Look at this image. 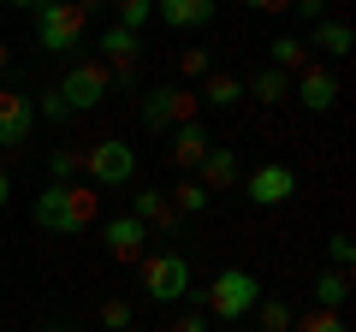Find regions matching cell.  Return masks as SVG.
Returning <instances> with one entry per match:
<instances>
[{
  "label": "cell",
  "instance_id": "cell-1",
  "mask_svg": "<svg viewBox=\"0 0 356 332\" xmlns=\"http://www.w3.org/2000/svg\"><path fill=\"white\" fill-rule=\"evenodd\" d=\"M36 226L42 231H60V238H77V231L102 226V190L83 184V179L48 184V190L36 196Z\"/></svg>",
  "mask_w": 356,
  "mask_h": 332
},
{
  "label": "cell",
  "instance_id": "cell-2",
  "mask_svg": "<svg viewBox=\"0 0 356 332\" xmlns=\"http://www.w3.org/2000/svg\"><path fill=\"white\" fill-rule=\"evenodd\" d=\"M255 297H261V285H255V273H243V267H220L214 273V285H202V297H196V308H202L208 320H243L255 308Z\"/></svg>",
  "mask_w": 356,
  "mask_h": 332
},
{
  "label": "cell",
  "instance_id": "cell-3",
  "mask_svg": "<svg viewBox=\"0 0 356 332\" xmlns=\"http://www.w3.org/2000/svg\"><path fill=\"white\" fill-rule=\"evenodd\" d=\"M83 30H89V6L83 0H42L36 6V48L42 53L83 48Z\"/></svg>",
  "mask_w": 356,
  "mask_h": 332
},
{
  "label": "cell",
  "instance_id": "cell-4",
  "mask_svg": "<svg viewBox=\"0 0 356 332\" xmlns=\"http://www.w3.org/2000/svg\"><path fill=\"white\" fill-rule=\"evenodd\" d=\"M131 172H137V149L125 137H102L83 149V184H95V190H119V184H131Z\"/></svg>",
  "mask_w": 356,
  "mask_h": 332
},
{
  "label": "cell",
  "instance_id": "cell-5",
  "mask_svg": "<svg viewBox=\"0 0 356 332\" xmlns=\"http://www.w3.org/2000/svg\"><path fill=\"white\" fill-rule=\"evenodd\" d=\"M137 279L154 303H178V297H191V261L178 249H154V256L137 261Z\"/></svg>",
  "mask_w": 356,
  "mask_h": 332
},
{
  "label": "cell",
  "instance_id": "cell-6",
  "mask_svg": "<svg viewBox=\"0 0 356 332\" xmlns=\"http://www.w3.org/2000/svg\"><path fill=\"white\" fill-rule=\"evenodd\" d=\"M107 90H113V72H107L102 60H77L72 72L60 77V101H65V113H89V107H102Z\"/></svg>",
  "mask_w": 356,
  "mask_h": 332
},
{
  "label": "cell",
  "instance_id": "cell-7",
  "mask_svg": "<svg viewBox=\"0 0 356 332\" xmlns=\"http://www.w3.org/2000/svg\"><path fill=\"white\" fill-rule=\"evenodd\" d=\"M184 119H196V90H184V83H154L143 95V125L149 131H172Z\"/></svg>",
  "mask_w": 356,
  "mask_h": 332
},
{
  "label": "cell",
  "instance_id": "cell-8",
  "mask_svg": "<svg viewBox=\"0 0 356 332\" xmlns=\"http://www.w3.org/2000/svg\"><path fill=\"white\" fill-rule=\"evenodd\" d=\"M30 137H36V101L6 83L0 90V149H24Z\"/></svg>",
  "mask_w": 356,
  "mask_h": 332
},
{
  "label": "cell",
  "instance_id": "cell-9",
  "mask_svg": "<svg viewBox=\"0 0 356 332\" xmlns=\"http://www.w3.org/2000/svg\"><path fill=\"white\" fill-rule=\"evenodd\" d=\"M238 184H243V196H250L255 208H280V202H291V196H297V172H291V166H280V160L255 166L250 179H238Z\"/></svg>",
  "mask_w": 356,
  "mask_h": 332
},
{
  "label": "cell",
  "instance_id": "cell-10",
  "mask_svg": "<svg viewBox=\"0 0 356 332\" xmlns=\"http://www.w3.org/2000/svg\"><path fill=\"white\" fill-rule=\"evenodd\" d=\"M102 249L113 261H143L149 256V226H143V219H131V214H113V219H102Z\"/></svg>",
  "mask_w": 356,
  "mask_h": 332
},
{
  "label": "cell",
  "instance_id": "cell-11",
  "mask_svg": "<svg viewBox=\"0 0 356 332\" xmlns=\"http://www.w3.org/2000/svg\"><path fill=\"white\" fill-rule=\"evenodd\" d=\"M95 48H102V65L119 77V83H131V77H137V60H143V36H137V30H125V24H107Z\"/></svg>",
  "mask_w": 356,
  "mask_h": 332
},
{
  "label": "cell",
  "instance_id": "cell-12",
  "mask_svg": "<svg viewBox=\"0 0 356 332\" xmlns=\"http://www.w3.org/2000/svg\"><path fill=\"white\" fill-rule=\"evenodd\" d=\"M291 95L309 107V113H332V107H339V77H332L327 65H315V60H309L303 72L291 77Z\"/></svg>",
  "mask_w": 356,
  "mask_h": 332
},
{
  "label": "cell",
  "instance_id": "cell-13",
  "mask_svg": "<svg viewBox=\"0 0 356 332\" xmlns=\"http://www.w3.org/2000/svg\"><path fill=\"white\" fill-rule=\"evenodd\" d=\"M220 13V0H154V18L166 30H208Z\"/></svg>",
  "mask_w": 356,
  "mask_h": 332
},
{
  "label": "cell",
  "instance_id": "cell-14",
  "mask_svg": "<svg viewBox=\"0 0 356 332\" xmlns=\"http://www.w3.org/2000/svg\"><path fill=\"white\" fill-rule=\"evenodd\" d=\"M131 219H143L149 238H172L178 231V208L166 202V190H137L131 196Z\"/></svg>",
  "mask_w": 356,
  "mask_h": 332
},
{
  "label": "cell",
  "instance_id": "cell-15",
  "mask_svg": "<svg viewBox=\"0 0 356 332\" xmlns=\"http://www.w3.org/2000/svg\"><path fill=\"white\" fill-rule=\"evenodd\" d=\"M214 149V137H208L196 119H184V125H172V142H166V160L178 166V172H191V166H202V154Z\"/></svg>",
  "mask_w": 356,
  "mask_h": 332
},
{
  "label": "cell",
  "instance_id": "cell-16",
  "mask_svg": "<svg viewBox=\"0 0 356 332\" xmlns=\"http://www.w3.org/2000/svg\"><path fill=\"white\" fill-rule=\"evenodd\" d=\"M238 179H243V172H238V154H232L226 142H214V149L202 154V166H196V184H202L208 196H214V190H232Z\"/></svg>",
  "mask_w": 356,
  "mask_h": 332
},
{
  "label": "cell",
  "instance_id": "cell-17",
  "mask_svg": "<svg viewBox=\"0 0 356 332\" xmlns=\"http://www.w3.org/2000/svg\"><path fill=\"white\" fill-rule=\"evenodd\" d=\"M303 48H321V53H332V60H344V53L356 48V36H350L344 18H315V36H309Z\"/></svg>",
  "mask_w": 356,
  "mask_h": 332
},
{
  "label": "cell",
  "instance_id": "cell-18",
  "mask_svg": "<svg viewBox=\"0 0 356 332\" xmlns=\"http://www.w3.org/2000/svg\"><path fill=\"white\" fill-rule=\"evenodd\" d=\"M243 95H255L261 107H280V101H291V77L285 72H273V65H261V72L243 83Z\"/></svg>",
  "mask_w": 356,
  "mask_h": 332
},
{
  "label": "cell",
  "instance_id": "cell-19",
  "mask_svg": "<svg viewBox=\"0 0 356 332\" xmlns=\"http://www.w3.org/2000/svg\"><path fill=\"white\" fill-rule=\"evenodd\" d=\"M196 101H208V107H238V101H243V77H232V72H208V77H202V90H196Z\"/></svg>",
  "mask_w": 356,
  "mask_h": 332
},
{
  "label": "cell",
  "instance_id": "cell-20",
  "mask_svg": "<svg viewBox=\"0 0 356 332\" xmlns=\"http://www.w3.org/2000/svg\"><path fill=\"white\" fill-rule=\"evenodd\" d=\"M344 303H350V273L339 267L315 273V308H344Z\"/></svg>",
  "mask_w": 356,
  "mask_h": 332
},
{
  "label": "cell",
  "instance_id": "cell-21",
  "mask_svg": "<svg viewBox=\"0 0 356 332\" xmlns=\"http://www.w3.org/2000/svg\"><path fill=\"white\" fill-rule=\"evenodd\" d=\"M250 315H255V332H291V303H280V297H255V308H250Z\"/></svg>",
  "mask_w": 356,
  "mask_h": 332
},
{
  "label": "cell",
  "instance_id": "cell-22",
  "mask_svg": "<svg viewBox=\"0 0 356 332\" xmlns=\"http://www.w3.org/2000/svg\"><path fill=\"white\" fill-rule=\"evenodd\" d=\"M267 65H273V72H285V77H297V72L309 65V48H303L297 36H273V60H267Z\"/></svg>",
  "mask_w": 356,
  "mask_h": 332
},
{
  "label": "cell",
  "instance_id": "cell-23",
  "mask_svg": "<svg viewBox=\"0 0 356 332\" xmlns=\"http://www.w3.org/2000/svg\"><path fill=\"white\" fill-rule=\"evenodd\" d=\"M166 202H172L178 214H202V208H208V190H202L196 179H178V190H166Z\"/></svg>",
  "mask_w": 356,
  "mask_h": 332
},
{
  "label": "cell",
  "instance_id": "cell-24",
  "mask_svg": "<svg viewBox=\"0 0 356 332\" xmlns=\"http://www.w3.org/2000/svg\"><path fill=\"white\" fill-rule=\"evenodd\" d=\"M48 172H54V184H72L77 172H83V149H54L48 154Z\"/></svg>",
  "mask_w": 356,
  "mask_h": 332
},
{
  "label": "cell",
  "instance_id": "cell-25",
  "mask_svg": "<svg viewBox=\"0 0 356 332\" xmlns=\"http://www.w3.org/2000/svg\"><path fill=\"white\" fill-rule=\"evenodd\" d=\"M291 332H350V326H344V315H339V308H315V315L291 320Z\"/></svg>",
  "mask_w": 356,
  "mask_h": 332
},
{
  "label": "cell",
  "instance_id": "cell-26",
  "mask_svg": "<svg viewBox=\"0 0 356 332\" xmlns=\"http://www.w3.org/2000/svg\"><path fill=\"white\" fill-rule=\"evenodd\" d=\"M107 6L119 13V24H125V30H143L154 18V0H107Z\"/></svg>",
  "mask_w": 356,
  "mask_h": 332
},
{
  "label": "cell",
  "instance_id": "cell-27",
  "mask_svg": "<svg viewBox=\"0 0 356 332\" xmlns=\"http://www.w3.org/2000/svg\"><path fill=\"white\" fill-rule=\"evenodd\" d=\"M102 326L107 332H131V303H125V297H107V303H102Z\"/></svg>",
  "mask_w": 356,
  "mask_h": 332
},
{
  "label": "cell",
  "instance_id": "cell-28",
  "mask_svg": "<svg viewBox=\"0 0 356 332\" xmlns=\"http://www.w3.org/2000/svg\"><path fill=\"white\" fill-rule=\"evenodd\" d=\"M178 72H184V77H196V83H202V77L214 72V65H208V48H184V53H178Z\"/></svg>",
  "mask_w": 356,
  "mask_h": 332
},
{
  "label": "cell",
  "instance_id": "cell-29",
  "mask_svg": "<svg viewBox=\"0 0 356 332\" xmlns=\"http://www.w3.org/2000/svg\"><path fill=\"white\" fill-rule=\"evenodd\" d=\"M327 256H332V267H339V273H350L356 249H350V238H327Z\"/></svg>",
  "mask_w": 356,
  "mask_h": 332
},
{
  "label": "cell",
  "instance_id": "cell-30",
  "mask_svg": "<svg viewBox=\"0 0 356 332\" xmlns=\"http://www.w3.org/2000/svg\"><path fill=\"white\" fill-rule=\"evenodd\" d=\"M166 332H208V315H202V308H184V315H178Z\"/></svg>",
  "mask_w": 356,
  "mask_h": 332
},
{
  "label": "cell",
  "instance_id": "cell-31",
  "mask_svg": "<svg viewBox=\"0 0 356 332\" xmlns=\"http://www.w3.org/2000/svg\"><path fill=\"white\" fill-rule=\"evenodd\" d=\"M291 13L303 18V24H315V18H327V0H291Z\"/></svg>",
  "mask_w": 356,
  "mask_h": 332
},
{
  "label": "cell",
  "instance_id": "cell-32",
  "mask_svg": "<svg viewBox=\"0 0 356 332\" xmlns=\"http://www.w3.org/2000/svg\"><path fill=\"white\" fill-rule=\"evenodd\" d=\"M42 119H65V101H60V90H54V95H42Z\"/></svg>",
  "mask_w": 356,
  "mask_h": 332
},
{
  "label": "cell",
  "instance_id": "cell-33",
  "mask_svg": "<svg viewBox=\"0 0 356 332\" xmlns=\"http://www.w3.org/2000/svg\"><path fill=\"white\" fill-rule=\"evenodd\" d=\"M243 6H255V13H285L291 0H243Z\"/></svg>",
  "mask_w": 356,
  "mask_h": 332
},
{
  "label": "cell",
  "instance_id": "cell-34",
  "mask_svg": "<svg viewBox=\"0 0 356 332\" xmlns=\"http://www.w3.org/2000/svg\"><path fill=\"white\" fill-rule=\"evenodd\" d=\"M13 202V172H6V166H0V208Z\"/></svg>",
  "mask_w": 356,
  "mask_h": 332
},
{
  "label": "cell",
  "instance_id": "cell-35",
  "mask_svg": "<svg viewBox=\"0 0 356 332\" xmlns=\"http://www.w3.org/2000/svg\"><path fill=\"white\" fill-rule=\"evenodd\" d=\"M6 65H13V48H6V42H0V72H6Z\"/></svg>",
  "mask_w": 356,
  "mask_h": 332
},
{
  "label": "cell",
  "instance_id": "cell-36",
  "mask_svg": "<svg viewBox=\"0 0 356 332\" xmlns=\"http://www.w3.org/2000/svg\"><path fill=\"white\" fill-rule=\"evenodd\" d=\"M0 6H36V0H0Z\"/></svg>",
  "mask_w": 356,
  "mask_h": 332
},
{
  "label": "cell",
  "instance_id": "cell-37",
  "mask_svg": "<svg viewBox=\"0 0 356 332\" xmlns=\"http://www.w3.org/2000/svg\"><path fill=\"white\" fill-rule=\"evenodd\" d=\"M42 332H65V326H42Z\"/></svg>",
  "mask_w": 356,
  "mask_h": 332
},
{
  "label": "cell",
  "instance_id": "cell-38",
  "mask_svg": "<svg viewBox=\"0 0 356 332\" xmlns=\"http://www.w3.org/2000/svg\"><path fill=\"white\" fill-rule=\"evenodd\" d=\"M131 332H137V326H131Z\"/></svg>",
  "mask_w": 356,
  "mask_h": 332
}]
</instances>
